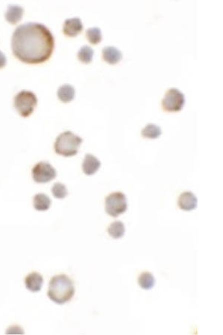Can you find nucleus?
<instances>
[{
    "instance_id": "nucleus-1",
    "label": "nucleus",
    "mask_w": 223,
    "mask_h": 335,
    "mask_svg": "<svg viewBox=\"0 0 223 335\" xmlns=\"http://www.w3.org/2000/svg\"><path fill=\"white\" fill-rule=\"evenodd\" d=\"M14 54L24 63L38 64L51 58L54 38L44 24L28 22L20 26L12 36Z\"/></svg>"
},
{
    "instance_id": "nucleus-2",
    "label": "nucleus",
    "mask_w": 223,
    "mask_h": 335,
    "mask_svg": "<svg viewBox=\"0 0 223 335\" xmlns=\"http://www.w3.org/2000/svg\"><path fill=\"white\" fill-rule=\"evenodd\" d=\"M76 287L72 280L66 275L53 277L50 283L48 296L52 301L58 304H64L74 298Z\"/></svg>"
},
{
    "instance_id": "nucleus-3",
    "label": "nucleus",
    "mask_w": 223,
    "mask_h": 335,
    "mask_svg": "<svg viewBox=\"0 0 223 335\" xmlns=\"http://www.w3.org/2000/svg\"><path fill=\"white\" fill-rule=\"evenodd\" d=\"M83 142V138L71 132H64L58 136L54 150L58 154L64 156H73L77 154L79 148Z\"/></svg>"
},
{
    "instance_id": "nucleus-4",
    "label": "nucleus",
    "mask_w": 223,
    "mask_h": 335,
    "mask_svg": "<svg viewBox=\"0 0 223 335\" xmlns=\"http://www.w3.org/2000/svg\"><path fill=\"white\" fill-rule=\"evenodd\" d=\"M36 104L38 98L34 92L30 91H21L15 96V108L22 116H29L33 112Z\"/></svg>"
},
{
    "instance_id": "nucleus-5",
    "label": "nucleus",
    "mask_w": 223,
    "mask_h": 335,
    "mask_svg": "<svg viewBox=\"0 0 223 335\" xmlns=\"http://www.w3.org/2000/svg\"><path fill=\"white\" fill-rule=\"evenodd\" d=\"M106 212L113 218L118 217L128 210V199L122 192H114L108 196L105 200Z\"/></svg>"
},
{
    "instance_id": "nucleus-6",
    "label": "nucleus",
    "mask_w": 223,
    "mask_h": 335,
    "mask_svg": "<svg viewBox=\"0 0 223 335\" xmlns=\"http://www.w3.org/2000/svg\"><path fill=\"white\" fill-rule=\"evenodd\" d=\"M186 104L184 94L176 88H171L166 92L162 102L163 109L168 112H178L182 110Z\"/></svg>"
},
{
    "instance_id": "nucleus-7",
    "label": "nucleus",
    "mask_w": 223,
    "mask_h": 335,
    "mask_svg": "<svg viewBox=\"0 0 223 335\" xmlns=\"http://www.w3.org/2000/svg\"><path fill=\"white\" fill-rule=\"evenodd\" d=\"M34 180L38 184H47L56 176V170L51 164L41 162L36 164L32 170Z\"/></svg>"
},
{
    "instance_id": "nucleus-8",
    "label": "nucleus",
    "mask_w": 223,
    "mask_h": 335,
    "mask_svg": "<svg viewBox=\"0 0 223 335\" xmlns=\"http://www.w3.org/2000/svg\"><path fill=\"white\" fill-rule=\"evenodd\" d=\"M84 30L83 22L78 18H72L65 21L64 25V32L68 36H77Z\"/></svg>"
},
{
    "instance_id": "nucleus-9",
    "label": "nucleus",
    "mask_w": 223,
    "mask_h": 335,
    "mask_svg": "<svg viewBox=\"0 0 223 335\" xmlns=\"http://www.w3.org/2000/svg\"><path fill=\"white\" fill-rule=\"evenodd\" d=\"M197 204H198L197 198L196 197L194 193L190 192H183L180 196L178 200V206L184 211L189 212L195 210L197 207Z\"/></svg>"
},
{
    "instance_id": "nucleus-10",
    "label": "nucleus",
    "mask_w": 223,
    "mask_h": 335,
    "mask_svg": "<svg viewBox=\"0 0 223 335\" xmlns=\"http://www.w3.org/2000/svg\"><path fill=\"white\" fill-rule=\"evenodd\" d=\"M44 277L39 272H34L26 278V287L33 293L40 292L44 286Z\"/></svg>"
},
{
    "instance_id": "nucleus-11",
    "label": "nucleus",
    "mask_w": 223,
    "mask_h": 335,
    "mask_svg": "<svg viewBox=\"0 0 223 335\" xmlns=\"http://www.w3.org/2000/svg\"><path fill=\"white\" fill-rule=\"evenodd\" d=\"M102 164L100 160L92 154H87L83 162V170L88 176L94 174L100 168Z\"/></svg>"
},
{
    "instance_id": "nucleus-12",
    "label": "nucleus",
    "mask_w": 223,
    "mask_h": 335,
    "mask_svg": "<svg viewBox=\"0 0 223 335\" xmlns=\"http://www.w3.org/2000/svg\"><path fill=\"white\" fill-rule=\"evenodd\" d=\"M102 54H103L104 60L110 64H116L123 58L122 52L114 46L105 47L103 50Z\"/></svg>"
},
{
    "instance_id": "nucleus-13",
    "label": "nucleus",
    "mask_w": 223,
    "mask_h": 335,
    "mask_svg": "<svg viewBox=\"0 0 223 335\" xmlns=\"http://www.w3.org/2000/svg\"><path fill=\"white\" fill-rule=\"evenodd\" d=\"M24 10L22 7L16 4H10L6 14V18L8 22L12 24H18L22 20Z\"/></svg>"
},
{
    "instance_id": "nucleus-14",
    "label": "nucleus",
    "mask_w": 223,
    "mask_h": 335,
    "mask_svg": "<svg viewBox=\"0 0 223 335\" xmlns=\"http://www.w3.org/2000/svg\"><path fill=\"white\" fill-rule=\"evenodd\" d=\"M52 205L50 197L45 194H38L34 198V207L40 212L47 211Z\"/></svg>"
},
{
    "instance_id": "nucleus-15",
    "label": "nucleus",
    "mask_w": 223,
    "mask_h": 335,
    "mask_svg": "<svg viewBox=\"0 0 223 335\" xmlns=\"http://www.w3.org/2000/svg\"><path fill=\"white\" fill-rule=\"evenodd\" d=\"M58 98L64 103H68L74 98L76 90L70 84H65L60 86L58 91Z\"/></svg>"
},
{
    "instance_id": "nucleus-16",
    "label": "nucleus",
    "mask_w": 223,
    "mask_h": 335,
    "mask_svg": "<svg viewBox=\"0 0 223 335\" xmlns=\"http://www.w3.org/2000/svg\"><path fill=\"white\" fill-rule=\"evenodd\" d=\"M138 284L144 290H150L156 284V280L151 272H145L140 274L138 280Z\"/></svg>"
},
{
    "instance_id": "nucleus-17",
    "label": "nucleus",
    "mask_w": 223,
    "mask_h": 335,
    "mask_svg": "<svg viewBox=\"0 0 223 335\" xmlns=\"http://www.w3.org/2000/svg\"><path fill=\"white\" fill-rule=\"evenodd\" d=\"M108 234L113 238L118 239L123 237L125 234V226L122 222H113L108 228Z\"/></svg>"
},
{
    "instance_id": "nucleus-18",
    "label": "nucleus",
    "mask_w": 223,
    "mask_h": 335,
    "mask_svg": "<svg viewBox=\"0 0 223 335\" xmlns=\"http://www.w3.org/2000/svg\"><path fill=\"white\" fill-rule=\"evenodd\" d=\"M162 134V129L156 124H149L142 130V134L144 137L146 138H157Z\"/></svg>"
},
{
    "instance_id": "nucleus-19",
    "label": "nucleus",
    "mask_w": 223,
    "mask_h": 335,
    "mask_svg": "<svg viewBox=\"0 0 223 335\" xmlns=\"http://www.w3.org/2000/svg\"><path fill=\"white\" fill-rule=\"evenodd\" d=\"M78 56L79 60L82 63L90 64L92 62L94 50L88 46H84L78 52Z\"/></svg>"
},
{
    "instance_id": "nucleus-20",
    "label": "nucleus",
    "mask_w": 223,
    "mask_h": 335,
    "mask_svg": "<svg viewBox=\"0 0 223 335\" xmlns=\"http://www.w3.org/2000/svg\"><path fill=\"white\" fill-rule=\"evenodd\" d=\"M86 34L88 40L93 45H97V44H100L102 41V38H102V30L98 27L88 28Z\"/></svg>"
},
{
    "instance_id": "nucleus-21",
    "label": "nucleus",
    "mask_w": 223,
    "mask_h": 335,
    "mask_svg": "<svg viewBox=\"0 0 223 335\" xmlns=\"http://www.w3.org/2000/svg\"><path fill=\"white\" fill-rule=\"evenodd\" d=\"M52 194L58 199H64L68 196V190L64 184L56 182L52 188Z\"/></svg>"
},
{
    "instance_id": "nucleus-22",
    "label": "nucleus",
    "mask_w": 223,
    "mask_h": 335,
    "mask_svg": "<svg viewBox=\"0 0 223 335\" xmlns=\"http://www.w3.org/2000/svg\"><path fill=\"white\" fill-rule=\"evenodd\" d=\"M7 64V58L2 52L0 51V68H3Z\"/></svg>"
}]
</instances>
